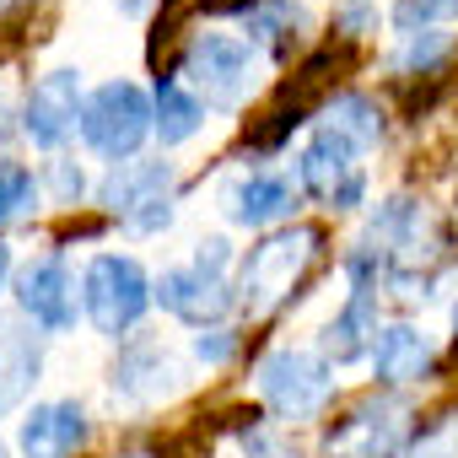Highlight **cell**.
Instances as JSON below:
<instances>
[{
	"mask_svg": "<svg viewBox=\"0 0 458 458\" xmlns=\"http://www.w3.org/2000/svg\"><path fill=\"white\" fill-rule=\"evenodd\" d=\"M367 243H377L388 254V265H394L388 292L404 297V302L431 297V281H437V270L447 265V249H453L447 221L426 199H410V194H394V199H383L372 210Z\"/></svg>",
	"mask_w": 458,
	"mask_h": 458,
	"instance_id": "1",
	"label": "cell"
},
{
	"mask_svg": "<svg viewBox=\"0 0 458 458\" xmlns=\"http://www.w3.org/2000/svg\"><path fill=\"white\" fill-rule=\"evenodd\" d=\"M318 254H324V226H281V233H265L238 265V308L249 318H270L276 308H286L297 297V286L308 281Z\"/></svg>",
	"mask_w": 458,
	"mask_h": 458,
	"instance_id": "2",
	"label": "cell"
},
{
	"mask_svg": "<svg viewBox=\"0 0 458 458\" xmlns=\"http://www.w3.org/2000/svg\"><path fill=\"white\" fill-rule=\"evenodd\" d=\"M265 76V55L243 38V33H221V28H205L183 44L178 55V81L199 98V103H216V108H243L254 98Z\"/></svg>",
	"mask_w": 458,
	"mask_h": 458,
	"instance_id": "3",
	"label": "cell"
},
{
	"mask_svg": "<svg viewBox=\"0 0 458 458\" xmlns=\"http://www.w3.org/2000/svg\"><path fill=\"white\" fill-rule=\"evenodd\" d=\"M151 302H157V281H151V276L140 270V259H130V254H98V259L81 270V313H87L92 329L108 335V340L130 335V329L146 318Z\"/></svg>",
	"mask_w": 458,
	"mask_h": 458,
	"instance_id": "4",
	"label": "cell"
},
{
	"mask_svg": "<svg viewBox=\"0 0 458 458\" xmlns=\"http://www.w3.org/2000/svg\"><path fill=\"white\" fill-rule=\"evenodd\" d=\"M146 135H157V103L135 87V81H103L87 108H81V140L103 157V162H135V151L146 146Z\"/></svg>",
	"mask_w": 458,
	"mask_h": 458,
	"instance_id": "5",
	"label": "cell"
},
{
	"mask_svg": "<svg viewBox=\"0 0 458 458\" xmlns=\"http://www.w3.org/2000/svg\"><path fill=\"white\" fill-rule=\"evenodd\" d=\"M98 199L108 205V216L130 233L151 238L162 226H173V205H178V167L151 157V162H119L108 167Z\"/></svg>",
	"mask_w": 458,
	"mask_h": 458,
	"instance_id": "6",
	"label": "cell"
},
{
	"mask_svg": "<svg viewBox=\"0 0 458 458\" xmlns=\"http://www.w3.org/2000/svg\"><path fill=\"white\" fill-rule=\"evenodd\" d=\"M259 399L286 415V420H313L329 399H335V367L329 356H313V351H297V345H281L259 361Z\"/></svg>",
	"mask_w": 458,
	"mask_h": 458,
	"instance_id": "7",
	"label": "cell"
},
{
	"mask_svg": "<svg viewBox=\"0 0 458 458\" xmlns=\"http://www.w3.org/2000/svg\"><path fill=\"white\" fill-rule=\"evenodd\" d=\"M356 157H361L356 140H345L340 130L318 124L313 140H308L302 157H297V189L313 194V199L329 205V210H356V205L367 199V173H361Z\"/></svg>",
	"mask_w": 458,
	"mask_h": 458,
	"instance_id": "8",
	"label": "cell"
},
{
	"mask_svg": "<svg viewBox=\"0 0 458 458\" xmlns=\"http://www.w3.org/2000/svg\"><path fill=\"white\" fill-rule=\"evenodd\" d=\"M404 431H410V410L399 399H388V394L383 399L367 394L345 420L329 426L324 458H394L399 442H404Z\"/></svg>",
	"mask_w": 458,
	"mask_h": 458,
	"instance_id": "9",
	"label": "cell"
},
{
	"mask_svg": "<svg viewBox=\"0 0 458 458\" xmlns=\"http://www.w3.org/2000/svg\"><path fill=\"white\" fill-rule=\"evenodd\" d=\"M81 108H87V98H81V71H71V65L44 71V76L33 81L28 103H22V135H28L33 146H44V151H60V146L81 130Z\"/></svg>",
	"mask_w": 458,
	"mask_h": 458,
	"instance_id": "10",
	"label": "cell"
},
{
	"mask_svg": "<svg viewBox=\"0 0 458 458\" xmlns=\"http://www.w3.org/2000/svg\"><path fill=\"white\" fill-rule=\"evenodd\" d=\"M17 308L44 335L76 329V276H71V265H65L60 249H49L33 265H22V276H17Z\"/></svg>",
	"mask_w": 458,
	"mask_h": 458,
	"instance_id": "11",
	"label": "cell"
},
{
	"mask_svg": "<svg viewBox=\"0 0 458 458\" xmlns=\"http://www.w3.org/2000/svg\"><path fill=\"white\" fill-rule=\"evenodd\" d=\"M157 302L173 313V318H183V324H216V318H226L233 313V286H226V276H216V270H199L194 259L189 265H173V270H162L157 276Z\"/></svg>",
	"mask_w": 458,
	"mask_h": 458,
	"instance_id": "12",
	"label": "cell"
},
{
	"mask_svg": "<svg viewBox=\"0 0 458 458\" xmlns=\"http://www.w3.org/2000/svg\"><path fill=\"white\" fill-rule=\"evenodd\" d=\"M92 426H87V410L76 399H49V404H33L28 420L17 426V447L22 458H76L87 447Z\"/></svg>",
	"mask_w": 458,
	"mask_h": 458,
	"instance_id": "13",
	"label": "cell"
},
{
	"mask_svg": "<svg viewBox=\"0 0 458 458\" xmlns=\"http://www.w3.org/2000/svg\"><path fill=\"white\" fill-rule=\"evenodd\" d=\"M183 383V361L162 345V340H135L124 345V356L114 361V394H124L130 404H157Z\"/></svg>",
	"mask_w": 458,
	"mask_h": 458,
	"instance_id": "14",
	"label": "cell"
},
{
	"mask_svg": "<svg viewBox=\"0 0 458 458\" xmlns=\"http://www.w3.org/2000/svg\"><path fill=\"white\" fill-rule=\"evenodd\" d=\"M38 372H44V345H38V335H33L22 318L0 313V415L17 410V404L33 394Z\"/></svg>",
	"mask_w": 458,
	"mask_h": 458,
	"instance_id": "15",
	"label": "cell"
},
{
	"mask_svg": "<svg viewBox=\"0 0 458 458\" xmlns=\"http://www.w3.org/2000/svg\"><path fill=\"white\" fill-rule=\"evenodd\" d=\"M297 194L302 189L286 173H249V178H238L226 189V216L238 226H270V221L297 210Z\"/></svg>",
	"mask_w": 458,
	"mask_h": 458,
	"instance_id": "16",
	"label": "cell"
},
{
	"mask_svg": "<svg viewBox=\"0 0 458 458\" xmlns=\"http://www.w3.org/2000/svg\"><path fill=\"white\" fill-rule=\"evenodd\" d=\"M238 22H243V38L270 60H286L308 33V12L297 0H249L238 12Z\"/></svg>",
	"mask_w": 458,
	"mask_h": 458,
	"instance_id": "17",
	"label": "cell"
},
{
	"mask_svg": "<svg viewBox=\"0 0 458 458\" xmlns=\"http://www.w3.org/2000/svg\"><path fill=\"white\" fill-rule=\"evenodd\" d=\"M431 340L415 329V324H383L377 329V345H372V372L377 383L388 388H404V383H420L431 372Z\"/></svg>",
	"mask_w": 458,
	"mask_h": 458,
	"instance_id": "18",
	"label": "cell"
},
{
	"mask_svg": "<svg viewBox=\"0 0 458 458\" xmlns=\"http://www.w3.org/2000/svg\"><path fill=\"white\" fill-rule=\"evenodd\" d=\"M372 345H377V302L372 297H345V308L324 329V356L335 367H345V361L372 356Z\"/></svg>",
	"mask_w": 458,
	"mask_h": 458,
	"instance_id": "19",
	"label": "cell"
},
{
	"mask_svg": "<svg viewBox=\"0 0 458 458\" xmlns=\"http://www.w3.org/2000/svg\"><path fill=\"white\" fill-rule=\"evenodd\" d=\"M151 103H157V140H162V146H183V140L199 135V124H205V103H199L178 76L157 81Z\"/></svg>",
	"mask_w": 458,
	"mask_h": 458,
	"instance_id": "20",
	"label": "cell"
},
{
	"mask_svg": "<svg viewBox=\"0 0 458 458\" xmlns=\"http://www.w3.org/2000/svg\"><path fill=\"white\" fill-rule=\"evenodd\" d=\"M324 124L340 130L345 140H356L361 151L383 140V108H377V98H367V92H340V98H329Z\"/></svg>",
	"mask_w": 458,
	"mask_h": 458,
	"instance_id": "21",
	"label": "cell"
},
{
	"mask_svg": "<svg viewBox=\"0 0 458 458\" xmlns=\"http://www.w3.org/2000/svg\"><path fill=\"white\" fill-rule=\"evenodd\" d=\"M38 210V178L12 162V157H0V226H12V221H28Z\"/></svg>",
	"mask_w": 458,
	"mask_h": 458,
	"instance_id": "22",
	"label": "cell"
},
{
	"mask_svg": "<svg viewBox=\"0 0 458 458\" xmlns=\"http://www.w3.org/2000/svg\"><path fill=\"white\" fill-rule=\"evenodd\" d=\"M447 49H453V38H447V33H437V28H426V33H410V38H404L399 65H404L410 76H431V71L447 60Z\"/></svg>",
	"mask_w": 458,
	"mask_h": 458,
	"instance_id": "23",
	"label": "cell"
},
{
	"mask_svg": "<svg viewBox=\"0 0 458 458\" xmlns=\"http://www.w3.org/2000/svg\"><path fill=\"white\" fill-rule=\"evenodd\" d=\"M243 453H249V458H302L276 426H265V420H254V415H249V426H243Z\"/></svg>",
	"mask_w": 458,
	"mask_h": 458,
	"instance_id": "24",
	"label": "cell"
},
{
	"mask_svg": "<svg viewBox=\"0 0 458 458\" xmlns=\"http://www.w3.org/2000/svg\"><path fill=\"white\" fill-rule=\"evenodd\" d=\"M335 33H340V38H367V33H377V6H372V0H340V6H335Z\"/></svg>",
	"mask_w": 458,
	"mask_h": 458,
	"instance_id": "25",
	"label": "cell"
},
{
	"mask_svg": "<svg viewBox=\"0 0 458 458\" xmlns=\"http://www.w3.org/2000/svg\"><path fill=\"white\" fill-rule=\"evenodd\" d=\"M49 183H55L60 205H81V194H87V173H81L71 157H55V162H49Z\"/></svg>",
	"mask_w": 458,
	"mask_h": 458,
	"instance_id": "26",
	"label": "cell"
},
{
	"mask_svg": "<svg viewBox=\"0 0 458 458\" xmlns=\"http://www.w3.org/2000/svg\"><path fill=\"white\" fill-rule=\"evenodd\" d=\"M233 351H238V335H233V329H210V335H199V340H194V356H199L205 367H221Z\"/></svg>",
	"mask_w": 458,
	"mask_h": 458,
	"instance_id": "27",
	"label": "cell"
},
{
	"mask_svg": "<svg viewBox=\"0 0 458 458\" xmlns=\"http://www.w3.org/2000/svg\"><path fill=\"white\" fill-rule=\"evenodd\" d=\"M194 265L226 276V265H233V249H226V238H205V243H194Z\"/></svg>",
	"mask_w": 458,
	"mask_h": 458,
	"instance_id": "28",
	"label": "cell"
},
{
	"mask_svg": "<svg viewBox=\"0 0 458 458\" xmlns=\"http://www.w3.org/2000/svg\"><path fill=\"white\" fill-rule=\"evenodd\" d=\"M114 6H119L124 17H146V12H151V0H114Z\"/></svg>",
	"mask_w": 458,
	"mask_h": 458,
	"instance_id": "29",
	"label": "cell"
},
{
	"mask_svg": "<svg viewBox=\"0 0 458 458\" xmlns=\"http://www.w3.org/2000/svg\"><path fill=\"white\" fill-rule=\"evenodd\" d=\"M6 276H12V243L0 238V286H6Z\"/></svg>",
	"mask_w": 458,
	"mask_h": 458,
	"instance_id": "30",
	"label": "cell"
},
{
	"mask_svg": "<svg viewBox=\"0 0 458 458\" xmlns=\"http://www.w3.org/2000/svg\"><path fill=\"white\" fill-rule=\"evenodd\" d=\"M12 6H22V0H0V17H6V12H12Z\"/></svg>",
	"mask_w": 458,
	"mask_h": 458,
	"instance_id": "31",
	"label": "cell"
},
{
	"mask_svg": "<svg viewBox=\"0 0 458 458\" xmlns=\"http://www.w3.org/2000/svg\"><path fill=\"white\" fill-rule=\"evenodd\" d=\"M453 329H458V308H453Z\"/></svg>",
	"mask_w": 458,
	"mask_h": 458,
	"instance_id": "32",
	"label": "cell"
},
{
	"mask_svg": "<svg viewBox=\"0 0 458 458\" xmlns=\"http://www.w3.org/2000/svg\"><path fill=\"white\" fill-rule=\"evenodd\" d=\"M0 458H6V447H0Z\"/></svg>",
	"mask_w": 458,
	"mask_h": 458,
	"instance_id": "33",
	"label": "cell"
}]
</instances>
